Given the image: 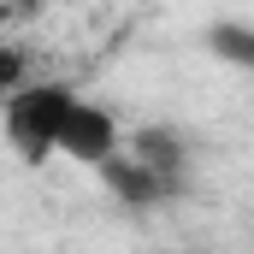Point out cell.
Segmentation results:
<instances>
[{
	"mask_svg": "<svg viewBox=\"0 0 254 254\" xmlns=\"http://www.w3.org/2000/svg\"><path fill=\"white\" fill-rule=\"evenodd\" d=\"M71 89L65 83H24L6 95V142L24 154V160H48L60 154V130L71 113Z\"/></svg>",
	"mask_w": 254,
	"mask_h": 254,
	"instance_id": "obj_1",
	"label": "cell"
},
{
	"mask_svg": "<svg viewBox=\"0 0 254 254\" xmlns=\"http://www.w3.org/2000/svg\"><path fill=\"white\" fill-rule=\"evenodd\" d=\"M95 172H101V184L119 195L125 207H160V201H172V195H178L160 172H154V166H148V160H142V154H113V160H101Z\"/></svg>",
	"mask_w": 254,
	"mask_h": 254,
	"instance_id": "obj_3",
	"label": "cell"
},
{
	"mask_svg": "<svg viewBox=\"0 0 254 254\" xmlns=\"http://www.w3.org/2000/svg\"><path fill=\"white\" fill-rule=\"evenodd\" d=\"M60 154L71 160H83V166H101V160H113L119 154V119L107 113V107H95V101H71V113H65V130H60Z\"/></svg>",
	"mask_w": 254,
	"mask_h": 254,
	"instance_id": "obj_2",
	"label": "cell"
},
{
	"mask_svg": "<svg viewBox=\"0 0 254 254\" xmlns=\"http://www.w3.org/2000/svg\"><path fill=\"white\" fill-rule=\"evenodd\" d=\"M207 48L237 71H254V24H213L207 30Z\"/></svg>",
	"mask_w": 254,
	"mask_h": 254,
	"instance_id": "obj_5",
	"label": "cell"
},
{
	"mask_svg": "<svg viewBox=\"0 0 254 254\" xmlns=\"http://www.w3.org/2000/svg\"><path fill=\"white\" fill-rule=\"evenodd\" d=\"M136 154H142L172 190H184V178H190V148H184L172 130H142V136H136Z\"/></svg>",
	"mask_w": 254,
	"mask_h": 254,
	"instance_id": "obj_4",
	"label": "cell"
}]
</instances>
